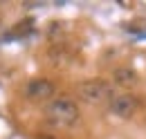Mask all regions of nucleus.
<instances>
[{
  "label": "nucleus",
  "instance_id": "obj_1",
  "mask_svg": "<svg viewBox=\"0 0 146 139\" xmlns=\"http://www.w3.org/2000/svg\"><path fill=\"white\" fill-rule=\"evenodd\" d=\"M45 119L54 128H70L79 119V105L74 103L70 97H58L52 99L45 105Z\"/></svg>",
  "mask_w": 146,
  "mask_h": 139
},
{
  "label": "nucleus",
  "instance_id": "obj_2",
  "mask_svg": "<svg viewBox=\"0 0 146 139\" xmlns=\"http://www.w3.org/2000/svg\"><path fill=\"white\" fill-rule=\"evenodd\" d=\"M115 94H117V87L104 79H88V81H81L76 85V97L90 105L110 103L115 99Z\"/></svg>",
  "mask_w": 146,
  "mask_h": 139
},
{
  "label": "nucleus",
  "instance_id": "obj_3",
  "mask_svg": "<svg viewBox=\"0 0 146 139\" xmlns=\"http://www.w3.org/2000/svg\"><path fill=\"white\" fill-rule=\"evenodd\" d=\"M137 108H139V101L133 94H124V92L115 94V99L108 103V110L119 119H130L137 112Z\"/></svg>",
  "mask_w": 146,
  "mask_h": 139
},
{
  "label": "nucleus",
  "instance_id": "obj_4",
  "mask_svg": "<svg viewBox=\"0 0 146 139\" xmlns=\"http://www.w3.org/2000/svg\"><path fill=\"white\" fill-rule=\"evenodd\" d=\"M54 92L56 87L50 79H32L25 85V97L29 101H47V99L54 97Z\"/></svg>",
  "mask_w": 146,
  "mask_h": 139
},
{
  "label": "nucleus",
  "instance_id": "obj_5",
  "mask_svg": "<svg viewBox=\"0 0 146 139\" xmlns=\"http://www.w3.org/2000/svg\"><path fill=\"white\" fill-rule=\"evenodd\" d=\"M112 81H115V85H119V87H133L139 83V74L133 68H117L112 72Z\"/></svg>",
  "mask_w": 146,
  "mask_h": 139
},
{
  "label": "nucleus",
  "instance_id": "obj_6",
  "mask_svg": "<svg viewBox=\"0 0 146 139\" xmlns=\"http://www.w3.org/2000/svg\"><path fill=\"white\" fill-rule=\"evenodd\" d=\"M68 61H70V56H68V52H65L63 47L52 50V63H56V65H65Z\"/></svg>",
  "mask_w": 146,
  "mask_h": 139
},
{
  "label": "nucleus",
  "instance_id": "obj_7",
  "mask_svg": "<svg viewBox=\"0 0 146 139\" xmlns=\"http://www.w3.org/2000/svg\"><path fill=\"white\" fill-rule=\"evenodd\" d=\"M38 139H54V137H47V135H43V137H38Z\"/></svg>",
  "mask_w": 146,
  "mask_h": 139
}]
</instances>
